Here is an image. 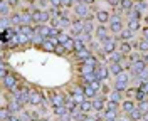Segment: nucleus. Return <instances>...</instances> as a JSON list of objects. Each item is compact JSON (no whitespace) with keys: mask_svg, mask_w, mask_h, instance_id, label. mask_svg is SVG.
Segmentation results:
<instances>
[{"mask_svg":"<svg viewBox=\"0 0 148 121\" xmlns=\"http://www.w3.org/2000/svg\"><path fill=\"white\" fill-rule=\"evenodd\" d=\"M22 83V77L17 74V72H10V74H7L5 77H2V88H3V91L5 93H14L15 89H18V86Z\"/></svg>","mask_w":148,"mask_h":121,"instance_id":"f257e3e1","label":"nucleus"},{"mask_svg":"<svg viewBox=\"0 0 148 121\" xmlns=\"http://www.w3.org/2000/svg\"><path fill=\"white\" fill-rule=\"evenodd\" d=\"M131 81H133L131 74H130L128 71H125V72H121L118 77H114V81H113V89L125 93V91L130 88V83H131Z\"/></svg>","mask_w":148,"mask_h":121,"instance_id":"f03ea898","label":"nucleus"},{"mask_svg":"<svg viewBox=\"0 0 148 121\" xmlns=\"http://www.w3.org/2000/svg\"><path fill=\"white\" fill-rule=\"evenodd\" d=\"M47 99H49V104H51V108L66 106L67 93H61V91H57V89H52V91H49V96H47Z\"/></svg>","mask_w":148,"mask_h":121,"instance_id":"7ed1b4c3","label":"nucleus"},{"mask_svg":"<svg viewBox=\"0 0 148 121\" xmlns=\"http://www.w3.org/2000/svg\"><path fill=\"white\" fill-rule=\"evenodd\" d=\"M73 15H76V17H79V19H83V20L94 19L92 9L89 7V5H86V3H77V5H74Z\"/></svg>","mask_w":148,"mask_h":121,"instance_id":"20e7f679","label":"nucleus"},{"mask_svg":"<svg viewBox=\"0 0 148 121\" xmlns=\"http://www.w3.org/2000/svg\"><path fill=\"white\" fill-rule=\"evenodd\" d=\"M47 103H49V99L44 96V93H42L40 89H34V91L30 93V101H29L30 106L40 108V106H47Z\"/></svg>","mask_w":148,"mask_h":121,"instance_id":"39448f33","label":"nucleus"},{"mask_svg":"<svg viewBox=\"0 0 148 121\" xmlns=\"http://www.w3.org/2000/svg\"><path fill=\"white\" fill-rule=\"evenodd\" d=\"M101 44H103V51H104L108 56H111L113 52H116V51H118L120 39H118V36H110L108 39H104Z\"/></svg>","mask_w":148,"mask_h":121,"instance_id":"423d86ee","label":"nucleus"},{"mask_svg":"<svg viewBox=\"0 0 148 121\" xmlns=\"http://www.w3.org/2000/svg\"><path fill=\"white\" fill-rule=\"evenodd\" d=\"M94 72H96V76H98V79L101 81V83H108V79L111 77V72H110V67L104 64V62H101V64L98 66L96 69H94Z\"/></svg>","mask_w":148,"mask_h":121,"instance_id":"0eeeda50","label":"nucleus"},{"mask_svg":"<svg viewBox=\"0 0 148 121\" xmlns=\"http://www.w3.org/2000/svg\"><path fill=\"white\" fill-rule=\"evenodd\" d=\"M110 36H111V32H110V29H108V25H103V24L96 25V30H94V39L96 40L103 42L104 39H108Z\"/></svg>","mask_w":148,"mask_h":121,"instance_id":"6e6552de","label":"nucleus"},{"mask_svg":"<svg viewBox=\"0 0 148 121\" xmlns=\"http://www.w3.org/2000/svg\"><path fill=\"white\" fill-rule=\"evenodd\" d=\"M94 20L98 22V24H103V25H108L111 20V12L110 10H98L96 14H94Z\"/></svg>","mask_w":148,"mask_h":121,"instance_id":"1a4fd4ad","label":"nucleus"},{"mask_svg":"<svg viewBox=\"0 0 148 121\" xmlns=\"http://www.w3.org/2000/svg\"><path fill=\"white\" fill-rule=\"evenodd\" d=\"M106 101H108V98L106 96H103L101 93H98V96L92 99V109L94 111H104V108H106Z\"/></svg>","mask_w":148,"mask_h":121,"instance_id":"9d476101","label":"nucleus"},{"mask_svg":"<svg viewBox=\"0 0 148 121\" xmlns=\"http://www.w3.org/2000/svg\"><path fill=\"white\" fill-rule=\"evenodd\" d=\"M92 54H94V52H92L89 47H84V49H81V51H76V52H74V59L81 64V62H84L88 57H91Z\"/></svg>","mask_w":148,"mask_h":121,"instance_id":"9b49d317","label":"nucleus"},{"mask_svg":"<svg viewBox=\"0 0 148 121\" xmlns=\"http://www.w3.org/2000/svg\"><path fill=\"white\" fill-rule=\"evenodd\" d=\"M126 98H125V93H121V91H116V89H111V93L108 94V101L114 103V104H118L121 106V103L125 101Z\"/></svg>","mask_w":148,"mask_h":121,"instance_id":"f8f14e48","label":"nucleus"},{"mask_svg":"<svg viewBox=\"0 0 148 121\" xmlns=\"http://www.w3.org/2000/svg\"><path fill=\"white\" fill-rule=\"evenodd\" d=\"M136 101L135 99H125V101L121 103V106H120V109H121V113L123 114H130L131 111H135L136 109Z\"/></svg>","mask_w":148,"mask_h":121,"instance_id":"ddd939ff","label":"nucleus"},{"mask_svg":"<svg viewBox=\"0 0 148 121\" xmlns=\"http://www.w3.org/2000/svg\"><path fill=\"white\" fill-rule=\"evenodd\" d=\"M145 69H148V66L143 62V59H138V61H135V62L131 64V71H130V74L131 76H138L140 72H143Z\"/></svg>","mask_w":148,"mask_h":121,"instance_id":"4468645a","label":"nucleus"},{"mask_svg":"<svg viewBox=\"0 0 148 121\" xmlns=\"http://www.w3.org/2000/svg\"><path fill=\"white\" fill-rule=\"evenodd\" d=\"M36 32H39L44 39H49L51 34H52V27L49 24H37L36 25Z\"/></svg>","mask_w":148,"mask_h":121,"instance_id":"2eb2a0df","label":"nucleus"},{"mask_svg":"<svg viewBox=\"0 0 148 121\" xmlns=\"http://www.w3.org/2000/svg\"><path fill=\"white\" fill-rule=\"evenodd\" d=\"M14 14V9L9 5L7 0H0V15L2 17H10Z\"/></svg>","mask_w":148,"mask_h":121,"instance_id":"dca6fc26","label":"nucleus"},{"mask_svg":"<svg viewBox=\"0 0 148 121\" xmlns=\"http://www.w3.org/2000/svg\"><path fill=\"white\" fill-rule=\"evenodd\" d=\"M108 67H110V72H111V76H113V77H118L121 72H125V67H123V64H118V62H110V64H108Z\"/></svg>","mask_w":148,"mask_h":121,"instance_id":"f3484780","label":"nucleus"},{"mask_svg":"<svg viewBox=\"0 0 148 121\" xmlns=\"http://www.w3.org/2000/svg\"><path fill=\"white\" fill-rule=\"evenodd\" d=\"M118 51H120L121 54H125V56L128 57L131 52H133V46H131V42H125V40H120V44H118Z\"/></svg>","mask_w":148,"mask_h":121,"instance_id":"a211bd4d","label":"nucleus"},{"mask_svg":"<svg viewBox=\"0 0 148 121\" xmlns=\"http://www.w3.org/2000/svg\"><path fill=\"white\" fill-rule=\"evenodd\" d=\"M125 27L130 29V30H133L135 34L138 32V30H141V20H125Z\"/></svg>","mask_w":148,"mask_h":121,"instance_id":"6ab92c4d","label":"nucleus"},{"mask_svg":"<svg viewBox=\"0 0 148 121\" xmlns=\"http://www.w3.org/2000/svg\"><path fill=\"white\" fill-rule=\"evenodd\" d=\"M118 39H120V40H125V42H131V40L135 39V32L125 27L123 30H121V34L118 36Z\"/></svg>","mask_w":148,"mask_h":121,"instance_id":"aec40b11","label":"nucleus"},{"mask_svg":"<svg viewBox=\"0 0 148 121\" xmlns=\"http://www.w3.org/2000/svg\"><path fill=\"white\" fill-rule=\"evenodd\" d=\"M94 30H96V24L92 19L84 20V32L83 34H88V36H94Z\"/></svg>","mask_w":148,"mask_h":121,"instance_id":"412c9836","label":"nucleus"},{"mask_svg":"<svg viewBox=\"0 0 148 121\" xmlns=\"http://www.w3.org/2000/svg\"><path fill=\"white\" fill-rule=\"evenodd\" d=\"M125 61H126V56H125V54H121L120 51H116V52H113V54L110 56L108 64H110V62H118V64H123Z\"/></svg>","mask_w":148,"mask_h":121,"instance_id":"4be33fe9","label":"nucleus"},{"mask_svg":"<svg viewBox=\"0 0 148 121\" xmlns=\"http://www.w3.org/2000/svg\"><path fill=\"white\" fill-rule=\"evenodd\" d=\"M133 9H136L143 15H147L148 14V0H135V7Z\"/></svg>","mask_w":148,"mask_h":121,"instance_id":"5701e85b","label":"nucleus"},{"mask_svg":"<svg viewBox=\"0 0 148 121\" xmlns=\"http://www.w3.org/2000/svg\"><path fill=\"white\" fill-rule=\"evenodd\" d=\"M125 15H126V20H141V22H143V17H145V15H143L141 12H138L136 9H131L130 12H126Z\"/></svg>","mask_w":148,"mask_h":121,"instance_id":"b1692460","label":"nucleus"},{"mask_svg":"<svg viewBox=\"0 0 148 121\" xmlns=\"http://www.w3.org/2000/svg\"><path fill=\"white\" fill-rule=\"evenodd\" d=\"M10 22H12V27H20V25H22V15H20V10H14V14L10 15Z\"/></svg>","mask_w":148,"mask_h":121,"instance_id":"393cba45","label":"nucleus"},{"mask_svg":"<svg viewBox=\"0 0 148 121\" xmlns=\"http://www.w3.org/2000/svg\"><path fill=\"white\" fill-rule=\"evenodd\" d=\"M135 7V0H120V10L123 14H126Z\"/></svg>","mask_w":148,"mask_h":121,"instance_id":"a878e982","label":"nucleus"},{"mask_svg":"<svg viewBox=\"0 0 148 121\" xmlns=\"http://www.w3.org/2000/svg\"><path fill=\"white\" fill-rule=\"evenodd\" d=\"M83 91H84V96H86V99H94L96 96H98V91L96 89H92L91 86L88 84V86H83Z\"/></svg>","mask_w":148,"mask_h":121,"instance_id":"bb28decb","label":"nucleus"},{"mask_svg":"<svg viewBox=\"0 0 148 121\" xmlns=\"http://www.w3.org/2000/svg\"><path fill=\"white\" fill-rule=\"evenodd\" d=\"M79 109H81L83 113H88V114H91V113L94 111V109H92V101H91V99H84V101L79 104Z\"/></svg>","mask_w":148,"mask_h":121,"instance_id":"cd10ccee","label":"nucleus"},{"mask_svg":"<svg viewBox=\"0 0 148 121\" xmlns=\"http://www.w3.org/2000/svg\"><path fill=\"white\" fill-rule=\"evenodd\" d=\"M104 120H118L120 118V109H104Z\"/></svg>","mask_w":148,"mask_h":121,"instance_id":"c85d7f7f","label":"nucleus"},{"mask_svg":"<svg viewBox=\"0 0 148 121\" xmlns=\"http://www.w3.org/2000/svg\"><path fill=\"white\" fill-rule=\"evenodd\" d=\"M128 116H130V120H131V121H141L145 114H143V113H141V111L138 109V108H136L135 111H131V113H130Z\"/></svg>","mask_w":148,"mask_h":121,"instance_id":"c756f323","label":"nucleus"},{"mask_svg":"<svg viewBox=\"0 0 148 121\" xmlns=\"http://www.w3.org/2000/svg\"><path fill=\"white\" fill-rule=\"evenodd\" d=\"M148 99V94L143 91V89H136V94H135V101L136 103H141V101H147Z\"/></svg>","mask_w":148,"mask_h":121,"instance_id":"7c9ffc66","label":"nucleus"},{"mask_svg":"<svg viewBox=\"0 0 148 121\" xmlns=\"http://www.w3.org/2000/svg\"><path fill=\"white\" fill-rule=\"evenodd\" d=\"M136 89H138V86H133V88L130 86L128 89L125 91V98H126V99H135V94H136Z\"/></svg>","mask_w":148,"mask_h":121,"instance_id":"2f4dec72","label":"nucleus"},{"mask_svg":"<svg viewBox=\"0 0 148 121\" xmlns=\"http://www.w3.org/2000/svg\"><path fill=\"white\" fill-rule=\"evenodd\" d=\"M17 42H18V46H27L29 42H30V39H29L25 34H20V32H18L17 34Z\"/></svg>","mask_w":148,"mask_h":121,"instance_id":"473e14b6","label":"nucleus"},{"mask_svg":"<svg viewBox=\"0 0 148 121\" xmlns=\"http://www.w3.org/2000/svg\"><path fill=\"white\" fill-rule=\"evenodd\" d=\"M74 42H76V51H81V49H84V47H88V44L84 42V39L81 37V36L74 39Z\"/></svg>","mask_w":148,"mask_h":121,"instance_id":"72a5a7b5","label":"nucleus"},{"mask_svg":"<svg viewBox=\"0 0 148 121\" xmlns=\"http://www.w3.org/2000/svg\"><path fill=\"white\" fill-rule=\"evenodd\" d=\"M10 114H12V113L9 111V108H2V109H0V121H7L10 118Z\"/></svg>","mask_w":148,"mask_h":121,"instance_id":"f704fd0d","label":"nucleus"},{"mask_svg":"<svg viewBox=\"0 0 148 121\" xmlns=\"http://www.w3.org/2000/svg\"><path fill=\"white\" fill-rule=\"evenodd\" d=\"M126 59H128L130 62L133 64L135 61H138V59H141V52H138V51H133V52H131V54H130V56L126 57Z\"/></svg>","mask_w":148,"mask_h":121,"instance_id":"c9c22d12","label":"nucleus"},{"mask_svg":"<svg viewBox=\"0 0 148 121\" xmlns=\"http://www.w3.org/2000/svg\"><path fill=\"white\" fill-rule=\"evenodd\" d=\"M54 54H57V56H66L67 54V51H66V47L62 46V44H57L54 49Z\"/></svg>","mask_w":148,"mask_h":121,"instance_id":"e433bc0d","label":"nucleus"},{"mask_svg":"<svg viewBox=\"0 0 148 121\" xmlns=\"http://www.w3.org/2000/svg\"><path fill=\"white\" fill-rule=\"evenodd\" d=\"M136 104H138L136 108H138L140 111L143 113V114H147V113H148V99H147V101H141V103H136Z\"/></svg>","mask_w":148,"mask_h":121,"instance_id":"4c0bfd02","label":"nucleus"},{"mask_svg":"<svg viewBox=\"0 0 148 121\" xmlns=\"http://www.w3.org/2000/svg\"><path fill=\"white\" fill-rule=\"evenodd\" d=\"M91 116H92L96 121H104V113H101V111H92Z\"/></svg>","mask_w":148,"mask_h":121,"instance_id":"58836bf2","label":"nucleus"},{"mask_svg":"<svg viewBox=\"0 0 148 121\" xmlns=\"http://www.w3.org/2000/svg\"><path fill=\"white\" fill-rule=\"evenodd\" d=\"M7 2H9V5H10L14 10H17L18 7L22 5V2H20V0H7Z\"/></svg>","mask_w":148,"mask_h":121,"instance_id":"ea45409f","label":"nucleus"},{"mask_svg":"<svg viewBox=\"0 0 148 121\" xmlns=\"http://www.w3.org/2000/svg\"><path fill=\"white\" fill-rule=\"evenodd\" d=\"M69 37H71L69 34H66V32H61V36L57 37V40H59V44H66V40H67Z\"/></svg>","mask_w":148,"mask_h":121,"instance_id":"a19ab883","label":"nucleus"},{"mask_svg":"<svg viewBox=\"0 0 148 121\" xmlns=\"http://www.w3.org/2000/svg\"><path fill=\"white\" fill-rule=\"evenodd\" d=\"M140 32H141V37H143V39H147V40H148V25H143Z\"/></svg>","mask_w":148,"mask_h":121,"instance_id":"79ce46f5","label":"nucleus"},{"mask_svg":"<svg viewBox=\"0 0 148 121\" xmlns=\"http://www.w3.org/2000/svg\"><path fill=\"white\" fill-rule=\"evenodd\" d=\"M138 88L140 89H143V91L148 94V81H141V83L138 84Z\"/></svg>","mask_w":148,"mask_h":121,"instance_id":"37998d69","label":"nucleus"},{"mask_svg":"<svg viewBox=\"0 0 148 121\" xmlns=\"http://www.w3.org/2000/svg\"><path fill=\"white\" fill-rule=\"evenodd\" d=\"M7 121H24V120H22V116H20V114H10V118Z\"/></svg>","mask_w":148,"mask_h":121,"instance_id":"c03bdc74","label":"nucleus"},{"mask_svg":"<svg viewBox=\"0 0 148 121\" xmlns=\"http://www.w3.org/2000/svg\"><path fill=\"white\" fill-rule=\"evenodd\" d=\"M96 2H98V0H81V3H86V5H89V7H92Z\"/></svg>","mask_w":148,"mask_h":121,"instance_id":"a18cd8bd","label":"nucleus"},{"mask_svg":"<svg viewBox=\"0 0 148 121\" xmlns=\"http://www.w3.org/2000/svg\"><path fill=\"white\" fill-rule=\"evenodd\" d=\"M118 121H131V120H130V116H128V114H123V113H121V114H120V118H118Z\"/></svg>","mask_w":148,"mask_h":121,"instance_id":"49530a36","label":"nucleus"},{"mask_svg":"<svg viewBox=\"0 0 148 121\" xmlns=\"http://www.w3.org/2000/svg\"><path fill=\"white\" fill-rule=\"evenodd\" d=\"M141 59H143V62L148 66V52H147V54H141Z\"/></svg>","mask_w":148,"mask_h":121,"instance_id":"de8ad7c7","label":"nucleus"},{"mask_svg":"<svg viewBox=\"0 0 148 121\" xmlns=\"http://www.w3.org/2000/svg\"><path fill=\"white\" fill-rule=\"evenodd\" d=\"M143 24H145V25H148V14L143 17Z\"/></svg>","mask_w":148,"mask_h":121,"instance_id":"09e8293b","label":"nucleus"},{"mask_svg":"<svg viewBox=\"0 0 148 121\" xmlns=\"http://www.w3.org/2000/svg\"><path fill=\"white\" fill-rule=\"evenodd\" d=\"M71 2H73L74 5H77V3H81V0H71Z\"/></svg>","mask_w":148,"mask_h":121,"instance_id":"8fccbe9b","label":"nucleus"},{"mask_svg":"<svg viewBox=\"0 0 148 121\" xmlns=\"http://www.w3.org/2000/svg\"><path fill=\"white\" fill-rule=\"evenodd\" d=\"M39 121H49V118H46V116H42V118H40Z\"/></svg>","mask_w":148,"mask_h":121,"instance_id":"3c124183","label":"nucleus"},{"mask_svg":"<svg viewBox=\"0 0 148 121\" xmlns=\"http://www.w3.org/2000/svg\"><path fill=\"white\" fill-rule=\"evenodd\" d=\"M88 121H96V120H94V118H92V116H89V118H88Z\"/></svg>","mask_w":148,"mask_h":121,"instance_id":"603ef678","label":"nucleus"},{"mask_svg":"<svg viewBox=\"0 0 148 121\" xmlns=\"http://www.w3.org/2000/svg\"><path fill=\"white\" fill-rule=\"evenodd\" d=\"M104 121H118V120H104Z\"/></svg>","mask_w":148,"mask_h":121,"instance_id":"864d4df0","label":"nucleus"},{"mask_svg":"<svg viewBox=\"0 0 148 121\" xmlns=\"http://www.w3.org/2000/svg\"><path fill=\"white\" fill-rule=\"evenodd\" d=\"M56 121H62V120H57V118H56Z\"/></svg>","mask_w":148,"mask_h":121,"instance_id":"5fc2aeb1","label":"nucleus"},{"mask_svg":"<svg viewBox=\"0 0 148 121\" xmlns=\"http://www.w3.org/2000/svg\"><path fill=\"white\" fill-rule=\"evenodd\" d=\"M141 121H148V120H141Z\"/></svg>","mask_w":148,"mask_h":121,"instance_id":"6e6d98bb","label":"nucleus"},{"mask_svg":"<svg viewBox=\"0 0 148 121\" xmlns=\"http://www.w3.org/2000/svg\"><path fill=\"white\" fill-rule=\"evenodd\" d=\"M46 2H51V0H46Z\"/></svg>","mask_w":148,"mask_h":121,"instance_id":"4d7b16f0","label":"nucleus"},{"mask_svg":"<svg viewBox=\"0 0 148 121\" xmlns=\"http://www.w3.org/2000/svg\"><path fill=\"white\" fill-rule=\"evenodd\" d=\"M30 121H36V120H30Z\"/></svg>","mask_w":148,"mask_h":121,"instance_id":"13d9d810","label":"nucleus"}]
</instances>
